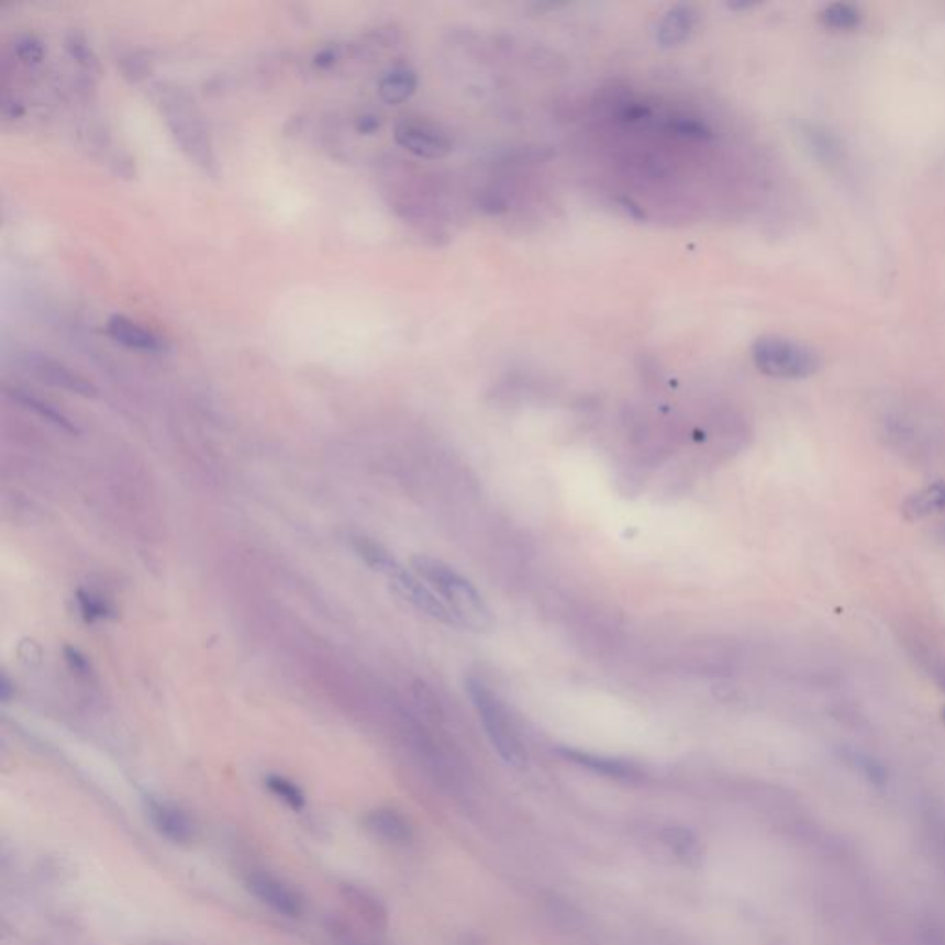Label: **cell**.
I'll return each instance as SVG.
<instances>
[{
    "label": "cell",
    "mask_w": 945,
    "mask_h": 945,
    "mask_svg": "<svg viewBox=\"0 0 945 945\" xmlns=\"http://www.w3.org/2000/svg\"><path fill=\"white\" fill-rule=\"evenodd\" d=\"M76 602H78V608H80L81 618L86 619L87 623L104 621V619L111 618V613H113L111 605L105 602V599H102L99 594L91 593V591L80 589L76 593Z\"/></svg>",
    "instance_id": "ffe728a7"
},
{
    "label": "cell",
    "mask_w": 945,
    "mask_h": 945,
    "mask_svg": "<svg viewBox=\"0 0 945 945\" xmlns=\"http://www.w3.org/2000/svg\"><path fill=\"white\" fill-rule=\"evenodd\" d=\"M944 719H945V708H944Z\"/></svg>",
    "instance_id": "f546056e"
},
{
    "label": "cell",
    "mask_w": 945,
    "mask_h": 945,
    "mask_svg": "<svg viewBox=\"0 0 945 945\" xmlns=\"http://www.w3.org/2000/svg\"><path fill=\"white\" fill-rule=\"evenodd\" d=\"M399 146L423 159H442L453 151V143L444 130L420 119H403L393 127Z\"/></svg>",
    "instance_id": "5b68a950"
},
{
    "label": "cell",
    "mask_w": 945,
    "mask_h": 945,
    "mask_svg": "<svg viewBox=\"0 0 945 945\" xmlns=\"http://www.w3.org/2000/svg\"><path fill=\"white\" fill-rule=\"evenodd\" d=\"M415 87H418V76L414 70L401 65L382 76L379 81V97L390 105L403 104L404 100H409L414 94Z\"/></svg>",
    "instance_id": "4fadbf2b"
},
{
    "label": "cell",
    "mask_w": 945,
    "mask_h": 945,
    "mask_svg": "<svg viewBox=\"0 0 945 945\" xmlns=\"http://www.w3.org/2000/svg\"><path fill=\"white\" fill-rule=\"evenodd\" d=\"M808 135L811 138L813 151L822 154L825 162L833 163L838 159V156H841V145L836 143L835 137L825 135V132H816V130H811V133H808Z\"/></svg>",
    "instance_id": "7402d4cb"
},
{
    "label": "cell",
    "mask_w": 945,
    "mask_h": 945,
    "mask_svg": "<svg viewBox=\"0 0 945 945\" xmlns=\"http://www.w3.org/2000/svg\"><path fill=\"white\" fill-rule=\"evenodd\" d=\"M820 19L827 29L836 30V32H849V30L859 29L863 13L854 4L835 2V4L824 8Z\"/></svg>",
    "instance_id": "d6986e66"
},
{
    "label": "cell",
    "mask_w": 945,
    "mask_h": 945,
    "mask_svg": "<svg viewBox=\"0 0 945 945\" xmlns=\"http://www.w3.org/2000/svg\"><path fill=\"white\" fill-rule=\"evenodd\" d=\"M248 888L257 900L270 907L277 914L287 918H298L303 914V900L300 893L276 877L255 874L248 879Z\"/></svg>",
    "instance_id": "ba28073f"
},
{
    "label": "cell",
    "mask_w": 945,
    "mask_h": 945,
    "mask_svg": "<svg viewBox=\"0 0 945 945\" xmlns=\"http://www.w3.org/2000/svg\"><path fill=\"white\" fill-rule=\"evenodd\" d=\"M342 896H344L347 903H349V905H352L353 909H355V911L366 920V922L371 923V925L381 927V925H385V922H387V911L382 909L379 901L375 900L374 896H369L368 892H364L363 888L344 887L342 888Z\"/></svg>",
    "instance_id": "ac0fdd59"
},
{
    "label": "cell",
    "mask_w": 945,
    "mask_h": 945,
    "mask_svg": "<svg viewBox=\"0 0 945 945\" xmlns=\"http://www.w3.org/2000/svg\"><path fill=\"white\" fill-rule=\"evenodd\" d=\"M19 58L29 64H37L43 58V46L35 37H24L18 45Z\"/></svg>",
    "instance_id": "484cf974"
},
{
    "label": "cell",
    "mask_w": 945,
    "mask_h": 945,
    "mask_svg": "<svg viewBox=\"0 0 945 945\" xmlns=\"http://www.w3.org/2000/svg\"><path fill=\"white\" fill-rule=\"evenodd\" d=\"M412 571L429 583L434 593L444 600L453 613L456 626H466L472 632H488L493 629V615L477 588L460 572L444 564L442 559L418 554L410 562Z\"/></svg>",
    "instance_id": "6da1fadb"
},
{
    "label": "cell",
    "mask_w": 945,
    "mask_h": 945,
    "mask_svg": "<svg viewBox=\"0 0 945 945\" xmlns=\"http://www.w3.org/2000/svg\"><path fill=\"white\" fill-rule=\"evenodd\" d=\"M65 662L69 664L70 670L78 676L91 675V664L84 654L75 646H65Z\"/></svg>",
    "instance_id": "d4e9b609"
},
{
    "label": "cell",
    "mask_w": 945,
    "mask_h": 945,
    "mask_svg": "<svg viewBox=\"0 0 945 945\" xmlns=\"http://www.w3.org/2000/svg\"><path fill=\"white\" fill-rule=\"evenodd\" d=\"M377 127H379V121H377L375 116H364V119H360V122H358V130L363 133L375 132Z\"/></svg>",
    "instance_id": "83f0119b"
},
{
    "label": "cell",
    "mask_w": 945,
    "mask_h": 945,
    "mask_svg": "<svg viewBox=\"0 0 945 945\" xmlns=\"http://www.w3.org/2000/svg\"><path fill=\"white\" fill-rule=\"evenodd\" d=\"M105 331L113 341L121 346L141 353L167 352V341L154 333L152 329L145 327L143 323L135 322L132 318L113 314L105 323Z\"/></svg>",
    "instance_id": "9c48e42d"
},
{
    "label": "cell",
    "mask_w": 945,
    "mask_h": 945,
    "mask_svg": "<svg viewBox=\"0 0 945 945\" xmlns=\"http://www.w3.org/2000/svg\"><path fill=\"white\" fill-rule=\"evenodd\" d=\"M670 127H672V132L678 133L681 137L698 138V141L711 138V130H708L705 124L694 121V119H676L670 124Z\"/></svg>",
    "instance_id": "603a6c76"
},
{
    "label": "cell",
    "mask_w": 945,
    "mask_h": 945,
    "mask_svg": "<svg viewBox=\"0 0 945 945\" xmlns=\"http://www.w3.org/2000/svg\"><path fill=\"white\" fill-rule=\"evenodd\" d=\"M466 691L479 713L491 746L501 755L502 761L515 768L526 767V748L518 730L513 726L507 705L486 686L479 676H467Z\"/></svg>",
    "instance_id": "3957f363"
},
{
    "label": "cell",
    "mask_w": 945,
    "mask_h": 945,
    "mask_svg": "<svg viewBox=\"0 0 945 945\" xmlns=\"http://www.w3.org/2000/svg\"><path fill=\"white\" fill-rule=\"evenodd\" d=\"M69 48L80 62H92L91 51H89V46H86L84 41L76 40L75 37V40L69 41Z\"/></svg>",
    "instance_id": "4316f807"
},
{
    "label": "cell",
    "mask_w": 945,
    "mask_h": 945,
    "mask_svg": "<svg viewBox=\"0 0 945 945\" xmlns=\"http://www.w3.org/2000/svg\"><path fill=\"white\" fill-rule=\"evenodd\" d=\"M352 545L358 558L374 571L385 572L388 577L399 565L398 559L388 553V548L382 547L381 543L375 542L371 537L353 536Z\"/></svg>",
    "instance_id": "e0dca14e"
},
{
    "label": "cell",
    "mask_w": 945,
    "mask_h": 945,
    "mask_svg": "<svg viewBox=\"0 0 945 945\" xmlns=\"http://www.w3.org/2000/svg\"><path fill=\"white\" fill-rule=\"evenodd\" d=\"M697 21L694 8L687 7V4L670 8L669 12L665 13L664 19L657 24V43L664 48L683 45L691 37Z\"/></svg>",
    "instance_id": "30bf717a"
},
{
    "label": "cell",
    "mask_w": 945,
    "mask_h": 945,
    "mask_svg": "<svg viewBox=\"0 0 945 945\" xmlns=\"http://www.w3.org/2000/svg\"><path fill=\"white\" fill-rule=\"evenodd\" d=\"M752 360L761 374L785 381L809 379L822 364L819 353L811 347L776 335L761 336L754 342Z\"/></svg>",
    "instance_id": "277c9868"
},
{
    "label": "cell",
    "mask_w": 945,
    "mask_h": 945,
    "mask_svg": "<svg viewBox=\"0 0 945 945\" xmlns=\"http://www.w3.org/2000/svg\"><path fill=\"white\" fill-rule=\"evenodd\" d=\"M156 102L185 156L205 173L216 174L213 143L191 92L176 84H159L156 86Z\"/></svg>",
    "instance_id": "7a4b0ae2"
},
{
    "label": "cell",
    "mask_w": 945,
    "mask_h": 945,
    "mask_svg": "<svg viewBox=\"0 0 945 945\" xmlns=\"http://www.w3.org/2000/svg\"><path fill=\"white\" fill-rule=\"evenodd\" d=\"M266 787L270 789L271 794H276L279 800L285 801L289 808L301 809L305 805V796L301 792L298 785L292 783L290 779L282 778L271 774L265 779Z\"/></svg>",
    "instance_id": "44dd1931"
},
{
    "label": "cell",
    "mask_w": 945,
    "mask_h": 945,
    "mask_svg": "<svg viewBox=\"0 0 945 945\" xmlns=\"http://www.w3.org/2000/svg\"><path fill=\"white\" fill-rule=\"evenodd\" d=\"M26 369L34 375L35 379H40L48 387L62 388L65 392L76 393L81 398L91 399L99 396L94 382L89 381L86 375L78 374L76 369L70 368L58 358L46 357V355H29Z\"/></svg>",
    "instance_id": "52a82bcc"
},
{
    "label": "cell",
    "mask_w": 945,
    "mask_h": 945,
    "mask_svg": "<svg viewBox=\"0 0 945 945\" xmlns=\"http://www.w3.org/2000/svg\"><path fill=\"white\" fill-rule=\"evenodd\" d=\"M390 586L393 591L407 600L409 604L414 605L415 610L423 611L425 615L440 621L444 624H455L453 613L447 610L444 600L440 599L438 594L434 593L429 583L423 582L414 571L410 572L404 569L403 565H398L390 575Z\"/></svg>",
    "instance_id": "8992f818"
},
{
    "label": "cell",
    "mask_w": 945,
    "mask_h": 945,
    "mask_svg": "<svg viewBox=\"0 0 945 945\" xmlns=\"http://www.w3.org/2000/svg\"><path fill=\"white\" fill-rule=\"evenodd\" d=\"M366 824L375 835L381 836L382 841L407 842L412 836L409 822L390 809H379L369 813L366 816Z\"/></svg>",
    "instance_id": "9a60e30c"
},
{
    "label": "cell",
    "mask_w": 945,
    "mask_h": 945,
    "mask_svg": "<svg viewBox=\"0 0 945 945\" xmlns=\"http://www.w3.org/2000/svg\"><path fill=\"white\" fill-rule=\"evenodd\" d=\"M940 540L945 543V525L942 526V534H940Z\"/></svg>",
    "instance_id": "f1b7e54d"
},
{
    "label": "cell",
    "mask_w": 945,
    "mask_h": 945,
    "mask_svg": "<svg viewBox=\"0 0 945 945\" xmlns=\"http://www.w3.org/2000/svg\"><path fill=\"white\" fill-rule=\"evenodd\" d=\"M7 393L15 403L21 404L26 410H32L34 414L40 415V418L48 421V423H53L56 427L64 429L67 433H78V427L62 410L56 409L54 404L48 403L45 399H41L40 396H35V393L29 392V390H23V388H7Z\"/></svg>",
    "instance_id": "5bb4252c"
},
{
    "label": "cell",
    "mask_w": 945,
    "mask_h": 945,
    "mask_svg": "<svg viewBox=\"0 0 945 945\" xmlns=\"http://www.w3.org/2000/svg\"><path fill=\"white\" fill-rule=\"evenodd\" d=\"M667 844H669L676 854L692 855L697 849V842L692 838L689 831L683 830H667Z\"/></svg>",
    "instance_id": "cb8c5ba5"
},
{
    "label": "cell",
    "mask_w": 945,
    "mask_h": 945,
    "mask_svg": "<svg viewBox=\"0 0 945 945\" xmlns=\"http://www.w3.org/2000/svg\"><path fill=\"white\" fill-rule=\"evenodd\" d=\"M562 754L569 761L582 765V767L593 770V772L604 774L610 778H632L635 774V768L629 763L619 761V759H610V757H600V755L588 754V752H578V749L564 748Z\"/></svg>",
    "instance_id": "2e32d148"
},
{
    "label": "cell",
    "mask_w": 945,
    "mask_h": 945,
    "mask_svg": "<svg viewBox=\"0 0 945 945\" xmlns=\"http://www.w3.org/2000/svg\"><path fill=\"white\" fill-rule=\"evenodd\" d=\"M152 824L156 825V830L163 836H167L168 841L185 844L194 835L191 820L187 819V814L181 813L179 809L168 805V803H159V801H151L148 808Z\"/></svg>",
    "instance_id": "8fae6325"
},
{
    "label": "cell",
    "mask_w": 945,
    "mask_h": 945,
    "mask_svg": "<svg viewBox=\"0 0 945 945\" xmlns=\"http://www.w3.org/2000/svg\"><path fill=\"white\" fill-rule=\"evenodd\" d=\"M901 512L909 523L945 512V482H933L922 490L914 491L903 502Z\"/></svg>",
    "instance_id": "7c38bea8"
}]
</instances>
